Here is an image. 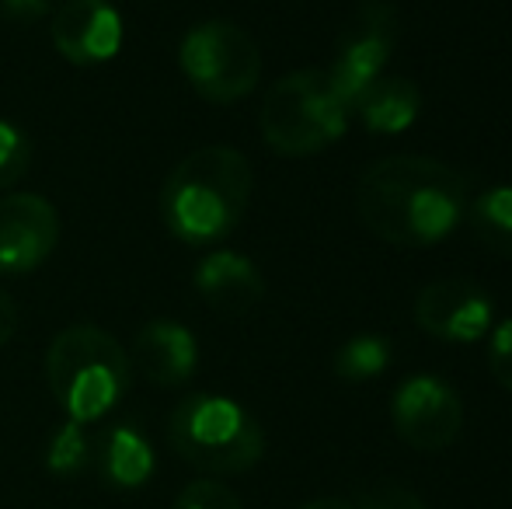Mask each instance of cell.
I'll return each instance as SVG.
<instances>
[{
	"mask_svg": "<svg viewBox=\"0 0 512 509\" xmlns=\"http://www.w3.org/2000/svg\"><path fill=\"white\" fill-rule=\"evenodd\" d=\"M467 178L422 154L373 161L356 185L363 227L391 248H429L467 217Z\"/></svg>",
	"mask_w": 512,
	"mask_h": 509,
	"instance_id": "obj_1",
	"label": "cell"
},
{
	"mask_svg": "<svg viewBox=\"0 0 512 509\" xmlns=\"http://www.w3.org/2000/svg\"><path fill=\"white\" fill-rule=\"evenodd\" d=\"M255 175L241 150L199 147L175 164L161 189V217L182 245H216L237 231L251 203Z\"/></svg>",
	"mask_w": 512,
	"mask_h": 509,
	"instance_id": "obj_2",
	"label": "cell"
},
{
	"mask_svg": "<svg viewBox=\"0 0 512 509\" xmlns=\"http://www.w3.org/2000/svg\"><path fill=\"white\" fill-rule=\"evenodd\" d=\"M46 381L67 419L98 422L126 398L133 384L129 353L98 325L63 328L46 353Z\"/></svg>",
	"mask_w": 512,
	"mask_h": 509,
	"instance_id": "obj_3",
	"label": "cell"
},
{
	"mask_svg": "<svg viewBox=\"0 0 512 509\" xmlns=\"http://www.w3.org/2000/svg\"><path fill=\"white\" fill-rule=\"evenodd\" d=\"M171 450L189 468L206 475H244L265 454V433L258 419L227 394H189L168 419Z\"/></svg>",
	"mask_w": 512,
	"mask_h": 509,
	"instance_id": "obj_4",
	"label": "cell"
},
{
	"mask_svg": "<svg viewBox=\"0 0 512 509\" xmlns=\"http://www.w3.org/2000/svg\"><path fill=\"white\" fill-rule=\"evenodd\" d=\"M349 116L328 70H293L265 91L258 126L276 154L310 157L349 129Z\"/></svg>",
	"mask_w": 512,
	"mask_h": 509,
	"instance_id": "obj_5",
	"label": "cell"
},
{
	"mask_svg": "<svg viewBox=\"0 0 512 509\" xmlns=\"http://www.w3.org/2000/svg\"><path fill=\"white\" fill-rule=\"evenodd\" d=\"M178 63L192 91L213 105L241 102L262 77L258 42L241 25L223 18L192 25L178 46Z\"/></svg>",
	"mask_w": 512,
	"mask_h": 509,
	"instance_id": "obj_6",
	"label": "cell"
},
{
	"mask_svg": "<svg viewBox=\"0 0 512 509\" xmlns=\"http://www.w3.org/2000/svg\"><path fill=\"white\" fill-rule=\"evenodd\" d=\"M398 42V14L387 0H366L352 21L345 25L338 39V53L328 67V77L335 84L338 98L356 109V102L373 88L377 77H384V67Z\"/></svg>",
	"mask_w": 512,
	"mask_h": 509,
	"instance_id": "obj_7",
	"label": "cell"
},
{
	"mask_svg": "<svg viewBox=\"0 0 512 509\" xmlns=\"http://www.w3.org/2000/svg\"><path fill=\"white\" fill-rule=\"evenodd\" d=\"M391 419L405 447L418 454H436L450 447L464 429V401L439 377L415 374L394 391Z\"/></svg>",
	"mask_w": 512,
	"mask_h": 509,
	"instance_id": "obj_8",
	"label": "cell"
},
{
	"mask_svg": "<svg viewBox=\"0 0 512 509\" xmlns=\"http://www.w3.org/2000/svg\"><path fill=\"white\" fill-rule=\"evenodd\" d=\"M415 325L443 342H478L492 332L495 304L471 279H436L415 297Z\"/></svg>",
	"mask_w": 512,
	"mask_h": 509,
	"instance_id": "obj_9",
	"label": "cell"
},
{
	"mask_svg": "<svg viewBox=\"0 0 512 509\" xmlns=\"http://www.w3.org/2000/svg\"><path fill=\"white\" fill-rule=\"evenodd\" d=\"M60 217L49 199L14 192L0 199V276H25L53 255Z\"/></svg>",
	"mask_w": 512,
	"mask_h": 509,
	"instance_id": "obj_10",
	"label": "cell"
},
{
	"mask_svg": "<svg viewBox=\"0 0 512 509\" xmlns=\"http://www.w3.org/2000/svg\"><path fill=\"white\" fill-rule=\"evenodd\" d=\"M53 46L74 67L108 63L122 46V18L108 0H63L53 14Z\"/></svg>",
	"mask_w": 512,
	"mask_h": 509,
	"instance_id": "obj_11",
	"label": "cell"
},
{
	"mask_svg": "<svg viewBox=\"0 0 512 509\" xmlns=\"http://www.w3.org/2000/svg\"><path fill=\"white\" fill-rule=\"evenodd\" d=\"M129 363L157 387H178L192 381L199 367V342L182 321L157 318L136 332Z\"/></svg>",
	"mask_w": 512,
	"mask_h": 509,
	"instance_id": "obj_12",
	"label": "cell"
},
{
	"mask_svg": "<svg viewBox=\"0 0 512 509\" xmlns=\"http://www.w3.org/2000/svg\"><path fill=\"white\" fill-rule=\"evenodd\" d=\"M196 290L216 314L241 318V314L255 311L262 304L265 279L251 258L220 248V252H209L196 265Z\"/></svg>",
	"mask_w": 512,
	"mask_h": 509,
	"instance_id": "obj_13",
	"label": "cell"
},
{
	"mask_svg": "<svg viewBox=\"0 0 512 509\" xmlns=\"http://www.w3.org/2000/svg\"><path fill=\"white\" fill-rule=\"evenodd\" d=\"M91 468L98 471V478H102L108 489L136 492L154 478L157 457L140 429L129 426V422H115V426H105L95 436Z\"/></svg>",
	"mask_w": 512,
	"mask_h": 509,
	"instance_id": "obj_14",
	"label": "cell"
},
{
	"mask_svg": "<svg viewBox=\"0 0 512 509\" xmlns=\"http://www.w3.org/2000/svg\"><path fill=\"white\" fill-rule=\"evenodd\" d=\"M356 112L370 133L394 136L415 126L422 112V95L408 77H377L373 88L356 102Z\"/></svg>",
	"mask_w": 512,
	"mask_h": 509,
	"instance_id": "obj_15",
	"label": "cell"
},
{
	"mask_svg": "<svg viewBox=\"0 0 512 509\" xmlns=\"http://www.w3.org/2000/svg\"><path fill=\"white\" fill-rule=\"evenodd\" d=\"M474 238L495 255H512V185H495L467 203Z\"/></svg>",
	"mask_w": 512,
	"mask_h": 509,
	"instance_id": "obj_16",
	"label": "cell"
},
{
	"mask_svg": "<svg viewBox=\"0 0 512 509\" xmlns=\"http://www.w3.org/2000/svg\"><path fill=\"white\" fill-rule=\"evenodd\" d=\"M91 450H95V436H88L81 422L67 419L53 429L46 443V471L56 478H77L91 468Z\"/></svg>",
	"mask_w": 512,
	"mask_h": 509,
	"instance_id": "obj_17",
	"label": "cell"
},
{
	"mask_svg": "<svg viewBox=\"0 0 512 509\" xmlns=\"http://www.w3.org/2000/svg\"><path fill=\"white\" fill-rule=\"evenodd\" d=\"M391 363V346L380 335H356L335 353V374L342 381H370Z\"/></svg>",
	"mask_w": 512,
	"mask_h": 509,
	"instance_id": "obj_18",
	"label": "cell"
},
{
	"mask_svg": "<svg viewBox=\"0 0 512 509\" xmlns=\"http://www.w3.org/2000/svg\"><path fill=\"white\" fill-rule=\"evenodd\" d=\"M28 164H32V143H28L25 129L0 119V192L18 185Z\"/></svg>",
	"mask_w": 512,
	"mask_h": 509,
	"instance_id": "obj_19",
	"label": "cell"
},
{
	"mask_svg": "<svg viewBox=\"0 0 512 509\" xmlns=\"http://www.w3.org/2000/svg\"><path fill=\"white\" fill-rule=\"evenodd\" d=\"M175 509H244V503L237 499L234 489H227L216 478H199V482H189L178 492Z\"/></svg>",
	"mask_w": 512,
	"mask_h": 509,
	"instance_id": "obj_20",
	"label": "cell"
},
{
	"mask_svg": "<svg viewBox=\"0 0 512 509\" xmlns=\"http://www.w3.org/2000/svg\"><path fill=\"white\" fill-rule=\"evenodd\" d=\"M356 509H425L422 499L398 482H377L370 489L359 492Z\"/></svg>",
	"mask_w": 512,
	"mask_h": 509,
	"instance_id": "obj_21",
	"label": "cell"
},
{
	"mask_svg": "<svg viewBox=\"0 0 512 509\" xmlns=\"http://www.w3.org/2000/svg\"><path fill=\"white\" fill-rule=\"evenodd\" d=\"M488 370L502 391H512V318L499 321L488 339Z\"/></svg>",
	"mask_w": 512,
	"mask_h": 509,
	"instance_id": "obj_22",
	"label": "cell"
},
{
	"mask_svg": "<svg viewBox=\"0 0 512 509\" xmlns=\"http://www.w3.org/2000/svg\"><path fill=\"white\" fill-rule=\"evenodd\" d=\"M0 14L18 25H28V21H39L49 14V0H0Z\"/></svg>",
	"mask_w": 512,
	"mask_h": 509,
	"instance_id": "obj_23",
	"label": "cell"
},
{
	"mask_svg": "<svg viewBox=\"0 0 512 509\" xmlns=\"http://www.w3.org/2000/svg\"><path fill=\"white\" fill-rule=\"evenodd\" d=\"M14 332H18V307H14L11 293L0 290V346H7Z\"/></svg>",
	"mask_w": 512,
	"mask_h": 509,
	"instance_id": "obj_24",
	"label": "cell"
},
{
	"mask_svg": "<svg viewBox=\"0 0 512 509\" xmlns=\"http://www.w3.org/2000/svg\"><path fill=\"white\" fill-rule=\"evenodd\" d=\"M300 509H356V503H349V499H314V503Z\"/></svg>",
	"mask_w": 512,
	"mask_h": 509,
	"instance_id": "obj_25",
	"label": "cell"
}]
</instances>
